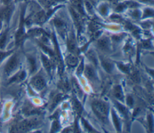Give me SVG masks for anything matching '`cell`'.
<instances>
[{
    "instance_id": "obj_1",
    "label": "cell",
    "mask_w": 154,
    "mask_h": 133,
    "mask_svg": "<svg viewBox=\"0 0 154 133\" xmlns=\"http://www.w3.org/2000/svg\"><path fill=\"white\" fill-rule=\"evenodd\" d=\"M93 110L97 117L103 122H107L108 115V106L102 101H94L92 104Z\"/></svg>"
},
{
    "instance_id": "obj_2",
    "label": "cell",
    "mask_w": 154,
    "mask_h": 133,
    "mask_svg": "<svg viewBox=\"0 0 154 133\" xmlns=\"http://www.w3.org/2000/svg\"><path fill=\"white\" fill-rule=\"evenodd\" d=\"M19 59L16 55L12 56L7 62L4 66V72L5 74L9 75L13 72L18 66Z\"/></svg>"
},
{
    "instance_id": "obj_3",
    "label": "cell",
    "mask_w": 154,
    "mask_h": 133,
    "mask_svg": "<svg viewBox=\"0 0 154 133\" xmlns=\"http://www.w3.org/2000/svg\"><path fill=\"white\" fill-rule=\"evenodd\" d=\"M31 82L32 85L34 87V88L38 90L43 89L46 84L45 80L39 76H36L32 78Z\"/></svg>"
},
{
    "instance_id": "obj_4",
    "label": "cell",
    "mask_w": 154,
    "mask_h": 133,
    "mask_svg": "<svg viewBox=\"0 0 154 133\" xmlns=\"http://www.w3.org/2000/svg\"><path fill=\"white\" fill-rule=\"evenodd\" d=\"M25 77H26V72L24 71H20V72H18L17 74H16L14 77H13L10 80V83L22 81L23 80L25 79Z\"/></svg>"
},
{
    "instance_id": "obj_5",
    "label": "cell",
    "mask_w": 154,
    "mask_h": 133,
    "mask_svg": "<svg viewBox=\"0 0 154 133\" xmlns=\"http://www.w3.org/2000/svg\"><path fill=\"white\" fill-rule=\"evenodd\" d=\"M98 46L102 50H108L109 46V42L108 39H107L106 38H101L98 41Z\"/></svg>"
},
{
    "instance_id": "obj_6",
    "label": "cell",
    "mask_w": 154,
    "mask_h": 133,
    "mask_svg": "<svg viewBox=\"0 0 154 133\" xmlns=\"http://www.w3.org/2000/svg\"><path fill=\"white\" fill-rule=\"evenodd\" d=\"M34 123L32 122H28V121H25L22 122L19 126V129L20 131H26L27 130H29L31 129L33 126H34Z\"/></svg>"
},
{
    "instance_id": "obj_7",
    "label": "cell",
    "mask_w": 154,
    "mask_h": 133,
    "mask_svg": "<svg viewBox=\"0 0 154 133\" xmlns=\"http://www.w3.org/2000/svg\"><path fill=\"white\" fill-rule=\"evenodd\" d=\"M113 93L114 95L115 96V97L116 98H117L118 99L120 100V101H123V92L121 89V87L120 86H116L113 90Z\"/></svg>"
},
{
    "instance_id": "obj_8",
    "label": "cell",
    "mask_w": 154,
    "mask_h": 133,
    "mask_svg": "<svg viewBox=\"0 0 154 133\" xmlns=\"http://www.w3.org/2000/svg\"><path fill=\"white\" fill-rule=\"evenodd\" d=\"M66 62L69 65L71 66H75L77 65L78 59L75 56L69 55L66 58Z\"/></svg>"
},
{
    "instance_id": "obj_9",
    "label": "cell",
    "mask_w": 154,
    "mask_h": 133,
    "mask_svg": "<svg viewBox=\"0 0 154 133\" xmlns=\"http://www.w3.org/2000/svg\"><path fill=\"white\" fill-rule=\"evenodd\" d=\"M102 65L106 72L109 73H111L112 72V70L113 69V64L109 61L107 60H103L102 62Z\"/></svg>"
},
{
    "instance_id": "obj_10",
    "label": "cell",
    "mask_w": 154,
    "mask_h": 133,
    "mask_svg": "<svg viewBox=\"0 0 154 133\" xmlns=\"http://www.w3.org/2000/svg\"><path fill=\"white\" fill-rule=\"evenodd\" d=\"M85 75L90 79H93L95 77V72L94 69L91 66H87L85 69Z\"/></svg>"
},
{
    "instance_id": "obj_11",
    "label": "cell",
    "mask_w": 154,
    "mask_h": 133,
    "mask_svg": "<svg viewBox=\"0 0 154 133\" xmlns=\"http://www.w3.org/2000/svg\"><path fill=\"white\" fill-rule=\"evenodd\" d=\"M72 86H73V90L75 92L76 94L79 96V97H81L82 95V90L78 84V83H77V81L73 79L72 80Z\"/></svg>"
},
{
    "instance_id": "obj_12",
    "label": "cell",
    "mask_w": 154,
    "mask_h": 133,
    "mask_svg": "<svg viewBox=\"0 0 154 133\" xmlns=\"http://www.w3.org/2000/svg\"><path fill=\"white\" fill-rule=\"evenodd\" d=\"M42 61H43V64L44 65L45 68H46V69L48 71L50 72L51 70L52 69V63L47 58H46L45 56L42 55Z\"/></svg>"
},
{
    "instance_id": "obj_13",
    "label": "cell",
    "mask_w": 154,
    "mask_h": 133,
    "mask_svg": "<svg viewBox=\"0 0 154 133\" xmlns=\"http://www.w3.org/2000/svg\"><path fill=\"white\" fill-rule=\"evenodd\" d=\"M67 44H68V48L69 50L73 53H75L77 51V49H76V44L75 42L74 41L73 39L70 38L68 40L67 42Z\"/></svg>"
},
{
    "instance_id": "obj_14",
    "label": "cell",
    "mask_w": 154,
    "mask_h": 133,
    "mask_svg": "<svg viewBox=\"0 0 154 133\" xmlns=\"http://www.w3.org/2000/svg\"><path fill=\"white\" fill-rule=\"evenodd\" d=\"M112 120H113V122L114 123V125L117 129V130L118 131H120V122L119 120V119L116 115V114L115 113L114 111L112 110Z\"/></svg>"
},
{
    "instance_id": "obj_15",
    "label": "cell",
    "mask_w": 154,
    "mask_h": 133,
    "mask_svg": "<svg viewBox=\"0 0 154 133\" xmlns=\"http://www.w3.org/2000/svg\"><path fill=\"white\" fill-rule=\"evenodd\" d=\"M73 108L75 110V111L78 114H81V112L82 111V108L81 104L76 99H74L73 101Z\"/></svg>"
},
{
    "instance_id": "obj_16",
    "label": "cell",
    "mask_w": 154,
    "mask_h": 133,
    "mask_svg": "<svg viewBox=\"0 0 154 133\" xmlns=\"http://www.w3.org/2000/svg\"><path fill=\"white\" fill-rule=\"evenodd\" d=\"M7 31H4L0 36V49H3L6 43Z\"/></svg>"
},
{
    "instance_id": "obj_17",
    "label": "cell",
    "mask_w": 154,
    "mask_h": 133,
    "mask_svg": "<svg viewBox=\"0 0 154 133\" xmlns=\"http://www.w3.org/2000/svg\"><path fill=\"white\" fill-rule=\"evenodd\" d=\"M73 3L75 5V6L76 7V8L78 9V10L81 14H84V10H83V8H82V6L81 0H73Z\"/></svg>"
},
{
    "instance_id": "obj_18",
    "label": "cell",
    "mask_w": 154,
    "mask_h": 133,
    "mask_svg": "<svg viewBox=\"0 0 154 133\" xmlns=\"http://www.w3.org/2000/svg\"><path fill=\"white\" fill-rule=\"evenodd\" d=\"M45 19V15L44 14V13L43 12H40L38 13V14H36L35 17V20L38 23H41L43 22Z\"/></svg>"
},
{
    "instance_id": "obj_19",
    "label": "cell",
    "mask_w": 154,
    "mask_h": 133,
    "mask_svg": "<svg viewBox=\"0 0 154 133\" xmlns=\"http://www.w3.org/2000/svg\"><path fill=\"white\" fill-rule=\"evenodd\" d=\"M116 106L117 107V108L119 109V110L124 115H126L127 114V113H128V111H127V109L126 108L123 106V105L120 104V103L117 102H116Z\"/></svg>"
},
{
    "instance_id": "obj_20",
    "label": "cell",
    "mask_w": 154,
    "mask_h": 133,
    "mask_svg": "<svg viewBox=\"0 0 154 133\" xmlns=\"http://www.w3.org/2000/svg\"><path fill=\"white\" fill-rule=\"evenodd\" d=\"M70 11L72 14V16L73 17V19L75 20V21L76 22V24H78V25H79V22H80V17L78 15V14L73 9H70Z\"/></svg>"
},
{
    "instance_id": "obj_21",
    "label": "cell",
    "mask_w": 154,
    "mask_h": 133,
    "mask_svg": "<svg viewBox=\"0 0 154 133\" xmlns=\"http://www.w3.org/2000/svg\"><path fill=\"white\" fill-rule=\"evenodd\" d=\"M87 56L89 58V59L94 64H97V59L96 57L95 54L92 52L90 51L87 53Z\"/></svg>"
},
{
    "instance_id": "obj_22",
    "label": "cell",
    "mask_w": 154,
    "mask_h": 133,
    "mask_svg": "<svg viewBox=\"0 0 154 133\" xmlns=\"http://www.w3.org/2000/svg\"><path fill=\"white\" fill-rule=\"evenodd\" d=\"M118 66L121 71H122L123 72H124L125 73H128L129 71V68L126 65H125L123 64H121V63L118 64Z\"/></svg>"
},
{
    "instance_id": "obj_23",
    "label": "cell",
    "mask_w": 154,
    "mask_h": 133,
    "mask_svg": "<svg viewBox=\"0 0 154 133\" xmlns=\"http://www.w3.org/2000/svg\"><path fill=\"white\" fill-rule=\"evenodd\" d=\"M29 62V64H30V66H31V71H34V70L36 68V66H35V60L34 59H33V58H28Z\"/></svg>"
},
{
    "instance_id": "obj_24",
    "label": "cell",
    "mask_w": 154,
    "mask_h": 133,
    "mask_svg": "<svg viewBox=\"0 0 154 133\" xmlns=\"http://www.w3.org/2000/svg\"><path fill=\"white\" fill-rule=\"evenodd\" d=\"M61 98H62V95H61V94H58V95H57V96L55 97V98H54V101H53L52 106V108H54V107H55V106L57 105V104H58V103L60 102V101L61 99Z\"/></svg>"
},
{
    "instance_id": "obj_25",
    "label": "cell",
    "mask_w": 154,
    "mask_h": 133,
    "mask_svg": "<svg viewBox=\"0 0 154 133\" xmlns=\"http://www.w3.org/2000/svg\"><path fill=\"white\" fill-rule=\"evenodd\" d=\"M60 129V125L58 124V123L56 121L54 122L53 124H52V131L53 132H55L57 131H58Z\"/></svg>"
},
{
    "instance_id": "obj_26",
    "label": "cell",
    "mask_w": 154,
    "mask_h": 133,
    "mask_svg": "<svg viewBox=\"0 0 154 133\" xmlns=\"http://www.w3.org/2000/svg\"><path fill=\"white\" fill-rule=\"evenodd\" d=\"M148 122H149V126L150 128V131L153 129V118L151 115H149L148 116Z\"/></svg>"
},
{
    "instance_id": "obj_27",
    "label": "cell",
    "mask_w": 154,
    "mask_h": 133,
    "mask_svg": "<svg viewBox=\"0 0 154 133\" xmlns=\"http://www.w3.org/2000/svg\"><path fill=\"white\" fill-rule=\"evenodd\" d=\"M10 52H4L0 51V62L6 57L7 56Z\"/></svg>"
},
{
    "instance_id": "obj_28",
    "label": "cell",
    "mask_w": 154,
    "mask_h": 133,
    "mask_svg": "<svg viewBox=\"0 0 154 133\" xmlns=\"http://www.w3.org/2000/svg\"><path fill=\"white\" fill-rule=\"evenodd\" d=\"M82 122H83V124H84L85 128L87 129V130H88V131H92V132L94 131L93 129V128L88 124V123H87L86 121H85V120L82 119Z\"/></svg>"
},
{
    "instance_id": "obj_29",
    "label": "cell",
    "mask_w": 154,
    "mask_h": 133,
    "mask_svg": "<svg viewBox=\"0 0 154 133\" xmlns=\"http://www.w3.org/2000/svg\"><path fill=\"white\" fill-rule=\"evenodd\" d=\"M153 11L152 10H150L149 8L146 9L144 13V15L145 17L149 16H153Z\"/></svg>"
},
{
    "instance_id": "obj_30",
    "label": "cell",
    "mask_w": 154,
    "mask_h": 133,
    "mask_svg": "<svg viewBox=\"0 0 154 133\" xmlns=\"http://www.w3.org/2000/svg\"><path fill=\"white\" fill-rule=\"evenodd\" d=\"M54 23L57 27H61L63 25V22L60 19H55Z\"/></svg>"
},
{
    "instance_id": "obj_31",
    "label": "cell",
    "mask_w": 154,
    "mask_h": 133,
    "mask_svg": "<svg viewBox=\"0 0 154 133\" xmlns=\"http://www.w3.org/2000/svg\"><path fill=\"white\" fill-rule=\"evenodd\" d=\"M126 102H127V104L130 105V106H132L134 104V99L133 98L131 97V96H128L126 99Z\"/></svg>"
},
{
    "instance_id": "obj_32",
    "label": "cell",
    "mask_w": 154,
    "mask_h": 133,
    "mask_svg": "<svg viewBox=\"0 0 154 133\" xmlns=\"http://www.w3.org/2000/svg\"><path fill=\"white\" fill-rule=\"evenodd\" d=\"M132 78L134 80V81H136V82H139V81L140 80V77L138 75V74L137 73H134L132 75Z\"/></svg>"
},
{
    "instance_id": "obj_33",
    "label": "cell",
    "mask_w": 154,
    "mask_h": 133,
    "mask_svg": "<svg viewBox=\"0 0 154 133\" xmlns=\"http://www.w3.org/2000/svg\"><path fill=\"white\" fill-rule=\"evenodd\" d=\"M126 7V5H124V4H120V5H119L117 8H116V10L117 11H123L125 8Z\"/></svg>"
},
{
    "instance_id": "obj_34",
    "label": "cell",
    "mask_w": 154,
    "mask_h": 133,
    "mask_svg": "<svg viewBox=\"0 0 154 133\" xmlns=\"http://www.w3.org/2000/svg\"><path fill=\"white\" fill-rule=\"evenodd\" d=\"M107 10H108V8H107V7L105 6V5H103V6H102L100 7V13H102L103 14H106L107 13Z\"/></svg>"
},
{
    "instance_id": "obj_35",
    "label": "cell",
    "mask_w": 154,
    "mask_h": 133,
    "mask_svg": "<svg viewBox=\"0 0 154 133\" xmlns=\"http://www.w3.org/2000/svg\"><path fill=\"white\" fill-rule=\"evenodd\" d=\"M83 66H84V65H83V63L82 62V63L79 65V66H78V69H77V71H76L77 73H78V74H80L82 73V70H83Z\"/></svg>"
},
{
    "instance_id": "obj_36",
    "label": "cell",
    "mask_w": 154,
    "mask_h": 133,
    "mask_svg": "<svg viewBox=\"0 0 154 133\" xmlns=\"http://www.w3.org/2000/svg\"><path fill=\"white\" fill-rule=\"evenodd\" d=\"M85 5H86V8L88 11H91L92 10V5H91V4L89 2H88V1L85 2Z\"/></svg>"
},
{
    "instance_id": "obj_37",
    "label": "cell",
    "mask_w": 154,
    "mask_h": 133,
    "mask_svg": "<svg viewBox=\"0 0 154 133\" xmlns=\"http://www.w3.org/2000/svg\"><path fill=\"white\" fill-rule=\"evenodd\" d=\"M128 5H129L131 7H137L138 4L134 2H128Z\"/></svg>"
},
{
    "instance_id": "obj_38",
    "label": "cell",
    "mask_w": 154,
    "mask_h": 133,
    "mask_svg": "<svg viewBox=\"0 0 154 133\" xmlns=\"http://www.w3.org/2000/svg\"><path fill=\"white\" fill-rule=\"evenodd\" d=\"M132 15H133L134 17H136V18H138V17H140V11H138V10H135V11L133 12Z\"/></svg>"
},
{
    "instance_id": "obj_39",
    "label": "cell",
    "mask_w": 154,
    "mask_h": 133,
    "mask_svg": "<svg viewBox=\"0 0 154 133\" xmlns=\"http://www.w3.org/2000/svg\"><path fill=\"white\" fill-rule=\"evenodd\" d=\"M143 46L144 47H146V48H149V47H150V43H149V41H144V43H143Z\"/></svg>"
},
{
    "instance_id": "obj_40",
    "label": "cell",
    "mask_w": 154,
    "mask_h": 133,
    "mask_svg": "<svg viewBox=\"0 0 154 133\" xmlns=\"http://www.w3.org/2000/svg\"><path fill=\"white\" fill-rule=\"evenodd\" d=\"M11 1V0H2V1L3 2V3L5 4H8L9 2H10Z\"/></svg>"
},
{
    "instance_id": "obj_41",
    "label": "cell",
    "mask_w": 154,
    "mask_h": 133,
    "mask_svg": "<svg viewBox=\"0 0 154 133\" xmlns=\"http://www.w3.org/2000/svg\"><path fill=\"white\" fill-rule=\"evenodd\" d=\"M1 22L0 21V29H1Z\"/></svg>"
},
{
    "instance_id": "obj_42",
    "label": "cell",
    "mask_w": 154,
    "mask_h": 133,
    "mask_svg": "<svg viewBox=\"0 0 154 133\" xmlns=\"http://www.w3.org/2000/svg\"><path fill=\"white\" fill-rule=\"evenodd\" d=\"M16 1H23V0H16Z\"/></svg>"
}]
</instances>
